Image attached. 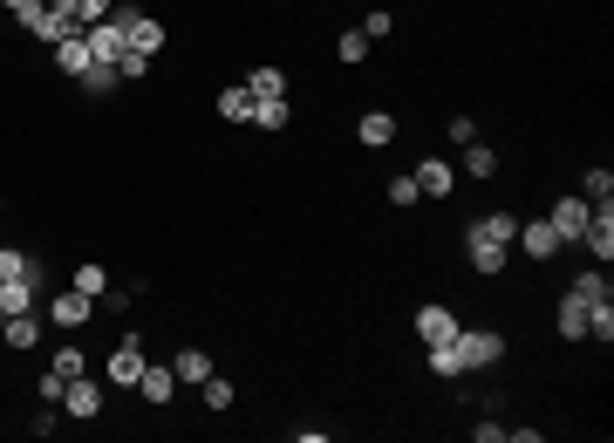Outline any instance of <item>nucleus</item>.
<instances>
[{
    "instance_id": "obj_1",
    "label": "nucleus",
    "mask_w": 614,
    "mask_h": 443,
    "mask_svg": "<svg viewBox=\"0 0 614 443\" xmlns=\"http://www.w3.org/2000/svg\"><path fill=\"white\" fill-rule=\"evenodd\" d=\"M512 232H519L512 212H485V219L464 225V259H471V273H505V259H512Z\"/></svg>"
},
{
    "instance_id": "obj_2",
    "label": "nucleus",
    "mask_w": 614,
    "mask_h": 443,
    "mask_svg": "<svg viewBox=\"0 0 614 443\" xmlns=\"http://www.w3.org/2000/svg\"><path fill=\"white\" fill-rule=\"evenodd\" d=\"M14 21H21L35 41H48V48L69 35V28H82L76 14H69V0H55V7H48V0H21V7H14Z\"/></svg>"
},
{
    "instance_id": "obj_3",
    "label": "nucleus",
    "mask_w": 614,
    "mask_h": 443,
    "mask_svg": "<svg viewBox=\"0 0 614 443\" xmlns=\"http://www.w3.org/2000/svg\"><path fill=\"white\" fill-rule=\"evenodd\" d=\"M458 355H464V369H471V375H478V369H499V362H505V334L458 328Z\"/></svg>"
},
{
    "instance_id": "obj_4",
    "label": "nucleus",
    "mask_w": 614,
    "mask_h": 443,
    "mask_svg": "<svg viewBox=\"0 0 614 443\" xmlns=\"http://www.w3.org/2000/svg\"><path fill=\"white\" fill-rule=\"evenodd\" d=\"M82 41H89V62H116V55L130 48V41H123V21H116V7L103 14V21H89V28H82Z\"/></svg>"
},
{
    "instance_id": "obj_5",
    "label": "nucleus",
    "mask_w": 614,
    "mask_h": 443,
    "mask_svg": "<svg viewBox=\"0 0 614 443\" xmlns=\"http://www.w3.org/2000/svg\"><path fill=\"white\" fill-rule=\"evenodd\" d=\"M587 219H594V205H587V198H580V191H567V198H560V205H553V232H560V246H580V232H587Z\"/></svg>"
},
{
    "instance_id": "obj_6",
    "label": "nucleus",
    "mask_w": 614,
    "mask_h": 443,
    "mask_svg": "<svg viewBox=\"0 0 614 443\" xmlns=\"http://www.w3.org/2000/svg\"><path fill=\"white\" fill-rule=\"evenodd\" d=\"M116 21H123V41H130L137 55H157V48H164V28H157L144 7H116Z\"/></svg>"
},
{
    "instance_id": "obj_7",
    "label": "nucleus",
    "mask_w": 614,
    "mask_h": 443,
    "mask_svg": "<svg viewBox=\"0 0 614 443\" xmlns=\"http://www.w3.org/2000/svg\"><path fill=\"white\" fill-rule=\"evenodd\" d=\"M41 307H48V321H62V328H82L96 300L76 294V287H48V294H41Z\"/></svg>"
},
{
    "instance_id": "obj_8",
    "label": "nucleus",
    "mask_w": 614,
    "mask_h": 443,
    "mask_svg": "<svg viewBox=\"0 0 614 443\" xmlns=\"http://www.w3.org/2000/svg\"><path fill=\"white\" fill-rule=\"evenodd\" d=\"M137 375H144V341H137V334H123V341H116V355H110V382H116V389H137Z\"/></svg>"
},
{
    "instance_id": "obj_9",
    "label": "nucleus",
    "mask_w": 614,
    "mask_h": 443,
    "mask_svg": "<svg viewBox=\"0 0 614 443\" xmlns=\"http://www.w3.org/2000/svg\"><path fill=\"white\" fill-rule=\"evenodd\" d=\"M410 178H417L423 198H451V191H458V164H444V157H423Z\"/></svg>"
},
{
    "instance_id": "obj_10",
    "label": "nucleus",
    "mask_w": 614,
    "mask_h": 443,
    "mask_svg": "<svg viewBox=\"0 0 614 443\" xmlns=\"http://www.w3.org/2000/svg\"><path fill=\"white\" fill-rule=\"evenodd\" d=\"M512 246H526L533 259H553V253H560V232H553L546 219H519V232H512Z\"/></svg>"
},
{
    "instance_id": "obj_11",
    "label": "nucleus",
    "mask_w": 614,
    "mask_h": 443,
    "mask_svg": "<svg viewBox=\"0 0 614 443\" xmlns=\"http://www.w3.org/2000/svg\"><path fill=\"white\" fill-rule=\"evenodd\" d=\"M62 409H69V416H76V423H89V416H103V382H69V389H62Z\"/></svg>"
},
{
    "instance_id": "obj_12",
    "label": "nucleus",
    "mask_w": 614,
    "mask_h": 443,
    "mask_svg": "<svg viewBox=\"0 0 614 443\" xmlns=\"http://www.w3.org/2000/svg\"><path fill=\"white\" fill-rule=\"evenodd\" d=\"M580 246L601 259V266L614 259V212H608V205H594V219H587V232H580Z\"/></svg>"
},
{
    "instance_id": "obj_13",
    "label": "nucleus",
    "mask_w": 614,
    "mask_h": 443,
    "mask_svg": "<svg viewBox=\"0 0 614 443\" xmlns=\"http://www.w3.org/2000/svg\"><path fill=\"white\" fill-rule=\"evenodd\" d=\"M417 334H423V348H437V341H451V334H458V314L430 300V307H417Z\"/></svg>"
},
{
    "instance_id": "obj_14",
    "label": "nucleus",
    "mask_w": 614,
    "mask_h": 443,
    "mask_svg": "<svg viewBox=\"0 0 614 443\" xmlns=\"http://www.w3.org/2000/svg\"><path fill=\"white\" fill-rule=\"evenodd\" d=\"M137 389H144L151 403H171V389H178V369H171V362H144V375H137Z\"/></svg>"
},
{
    "instance_id": "obj_15",
    "label": "nucleus",
    "mask_w": 614,
    "mask_h": 443,
    "mask_svg": "<svg viewBox=\"0 0 614 443\" xmlns=\"http://www.w3.org/2000/svg\"><path fill=\"white\" fill-rule=\"evenodd\" d=\"M55 69H62V75H82V69H89V41H82V28H69V35L55 41Z\"/></svg>"
},
{
    "instance_id": "obj_16",
    "label": "nucleus",
    "mask_w": 614,
    "mask_h": 443,
    "mask_svg": "<svg viewBox=\"0 0 614 443\" xmlns=\"http://www.w3.org/2000/svg\"><path fill=\"white\" fill-rule=\"evenodd\" d=\"M41 328H48L41 314H7V328H0V341H7V348H35V341H41Z\"/></svg>"
},
{
    "instance_id": "obj_17",
    "label": "nucleus",
    "mask_w": 614,
    "mask_h": 443,
    "mask_svg": "<svg viewBox=\"0 0 614 443\" xmlns=\"http://www.w3.org/2000/svg\"><path fill=\"white\" fill-rule=\"evenodd\" d=\"M430 375H444V382H458V375H471V369H464V355H458V334L430 348Z\"/></svg>"
},
{
    "instance_id": "obj_18",
    "label": "nucleus",
    "mask_w": 614,
    "mask_h": 443,
    "mask_svg": "<svg viewBox=\"0 0 614 443\" xmlns=\"http://www.w3.org/2000/svg\"><path fill=\"white\" fill-rule=\"evenodd\" d=\"M355 137H362V144H369V150H383L389 137H396V116H389V110H369V116H362V123H355Z\"/></svg>"
},
{
    "instance_id": "obj_19",
    "label": "nucleus",
    "mask_w": 614,
    "mask_h": 443,
    "mask_svg": "<svg viewBox=\"0 0 614 443\" xmlns=\"http://www.w3.org/2000/svg\"><path fill=\"white\" fill-rule=\"evenodd\" d=\"M116 82H123V75H116V62H89V69L76 75V89H82V96H110Z\"/></svg>"
},
{
    "instance_id": "obj_20",
    "label": "nucleus",
    "mask_w": 614,
    "mask_h": 443,
    "mask_svg": "<svg viewBox=\"0 0 614 443\" xmlns=\"http://www.w3.org/2000/svg\"><path fill=\"white\" fill-rule=\"evenodd\" d=\"M587 307H594V300H580V294L560 300V334H567V341H587Z\"/></svg>"
},
{
    "instance_id": "obj_21",
    "label": "nucleus",
    "mask_w": 614,
    "mask_h": 443,
    "mask_svg": "<svg viewBox=\"0 0 614 443\" xmlns=\"http://www.w3.org/2000/svg\"><path fill=\"white\" fill-rule=\"evenodd\" d=\"M69 287H76V294H89V300H103V294H110V273L89 259V266H76V273H69Z\"/></svg>"
},
{
    "instance_id": "obj_22",
    "label": "nucleus",
    "mask_w": 614,
    "mask_h": 443,
    "mask_svg": "<svg viewBox=\"0 0 614 443\" xmlns=\"http://www.w3.org/2000/svg\"><path fill=\"white\" fill-rule=\"evenodd\" d=\"M246 96H253V103H267V96H287V75H280V69H253V75H246Z\"/></svg>"
},
{
    "instance_id": "obj_23",
    "label": "nucleus",
    "mask_w": 614,
    "mask_h": 443,
    "mask_svg": "<svg viewBox=\"0 0 614 443\" xmlns=\"http://www.w3.org/2000/svg\"><path fill=\"white\" fill-rule=\"evenodd\" d=\"M580 198H587V205H608V198H614V171H608V164H594V171L580 178Z\"/></svg>"
},
{
    "instance_id": "obj_24",
    "label": "nucleus",
    "mask_w": 614,
    "mask_h": 443,
    "mask_svg": "<svg viewBox=\"0 0 614 443\" xmlns=\"http://www.w3.org/2000/svg\"><path fill=\"white\" fill-rule=\"evenodd\" d=\"M219 116H226V123H253V96H246V82H239V89H219Z\"/></svg>"
},
{
    "instance_id": "obj_25",
    "label": "nucleus",
    "mask_w": 614,
    "mask_h": 443,
    "mask_svg": "<svg viewBox=\"0 0 614 443\" xmlns=\"http://www.w3.org/2000/svg\"><path fill=\"white\" fill-rule=\"evenodd\" d=\"M171 369H178V382H205V375H212V355H205V348H178Z\"/></svg>"
},
{
    "instance_id": "obj_26",
    "label": "nucleus",
    "mask_w": 614,
    "mask_h": 443,
    "mask_svg": "<svg viewBox=\"0 0 614 443\" xmlns=\"http://www.w3.org/2000/svg\"><path fill=\"white\" fill-rule=\"evenodd\" d=\"M464 171H471V178H492V171H499V150L471 137V144H464Z\"/></svg>"
},
{
    "instance_id": "obj_27",
    "label": "nucleus",
    "mask_w": 614,
    "mask_h": 443,
    "mask_svg": "<svg viewBox=\"0 0 614 443\" xmlns=\"http://www.w3.org/2000/svg\"><path fill=\"white\" fill-rule=\"evenodd\" d=\"M567 294H580V300H614V287H608V266H594V273H580Z\"/></svg>"
},
{
    "instance_id": "obj_28",
    "label": "nucleus",
    "mask_w": 614,
    "mask_h": 443,
    "mask_svg": "<svg viewBox=\"0 0 614 443\" xmlns=\"http://www.w3.org/2000/svg\"><path fill=\"white\" fill-rule=\"evenodd\" d=\"M287 96H267V103H253V123H260V130H287Z\"/></svg>"
},
{
    "instance_id": "obj_29",
    "label": "nucleus",
    "mask_w": 614,
    "mask_h": 443,
    "mask_svg": "<svg viewBox=\"0 0 614 443\" xmlns=\"http://www.w3.org/2000/svg\"><path fill=\"white\" fill-rule=\"evenodd\" d=\"M198 389H205V409H212V416H219V409H232V382H226V375H219V369L205 375Z\"/></svg>"
},
{
    "instance_id": "obj_30",
    "label": "nucleus",
    "mask_w": 614,
    "mask_h": 443,
    "mask_svg": "<svg viewBox=\"0 0 614 443\" xmlns=\"http://www.w3.org/2000/svg\"><path fill=\"white\" fill-rule=\"evenodd\" d=\"M369 48H376V41L362 35V28H348V35L335 41V55H342V62H369Z\"/></svg>"
},
{
    "instance_id": "obj_31",
    "label": "nucleus",
    "mask_w": 614,
    "mask_h": 443,
    "mask_svg": "<svg viewBox=\"0 0 614 443\" xmlns=\"http://www.w3.org/2000/svg\"><path fill=\"white\" fill-rule=\"evenodd\" d=\"M48 375H62V382H76V375H89V362H82V348H62V355H55V369Z\"/></svg>"
},
{
    "instance_id": "obj_32",
    "label": "nucleus",
    "mask_w": 614,
    "mask_h": 443,
    "mask_svg": "<svg viewBox=\"0 0 614 443\" xmlns=\"http://www.w3.org/2000/svg\"><path fill=\"white\" fill-rule=\"evenodd\" d=\"M144 69H151V55H137V48H123V55H116V75H123V82H137Z\"/></svg>"
},
{
    "instance_id": "obj_33",
    "label": "nucleus",
    "mask_w": 614,
    "mask_h": 443,
    "mask_svg": "<svg viewBox=\"0 0 614 443\" xmlns=\"http://www.w3.org/2000/svg\"><path fill=\"white\" fill-rule=\"evenodd\" d=\"M116 0H69V14H76L82 28H89V21H103V14H110Z\"/></svg>"
},
{
    "instance_id": "obj_34",
    "label": "nucleus",
    "mask_w": 614,
    "mask_h": 443,
    "mask_svg": "<svg viewBox=\"0 0 614 443\" xmlns=\"http://www.w3.org/2000/svg\"><path fill=\"white\" fill-rule=\"evenodd\" d=\"M423 191H417V178H389V205H417Z\"/></svg>"
},
{
    "instance_id": "obj_35",
    "label": "nucleus",
    "mask_w": 614,
    "mask_h": 443,
    "mask_svg": "<svg viewBox=\"0 0 614 443\" xmlns=\"http://www.w3.org/2000/svg\"><path fill=\"white\" fill-rule=\"evenodd\" d=\"M389 28H396V21H389L383 7H376V14H369V21H362V35H369V41H389Z\"/></svg>"
},
{
    "instance_id": "obj_36",
    "label": "nucleus",
    "mask_w": 614,
    "mask_h": 443,
    "mask_svg": "<svg viewBox=\"0 0 614 443\" xmlns=\"http://www.w3.org/2000/svg\"><path fill=\"white\" fill-rule=\"evenodd\" d=\"M471 137H478V123H471V116H451V144L464 150V144H471Z\"/></svg>"
},
{
    "instance_id": "obj_37",
    "label": "nucleus",
    "mask_w": 614,
    "mask_h": 443,
    "mask_svg": "<svg viewBox=\"0 0 614 443\" xmlns=\"http://www.w3.org/2000/svg\"><path fill=\"white\" fill-rule=\"evenodd\" d=\"M0 7H21V0H0Z\"/></svg>"
}]
</instances>
